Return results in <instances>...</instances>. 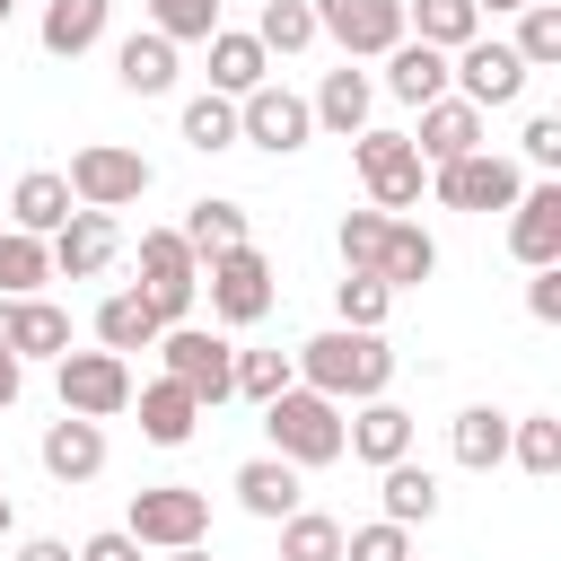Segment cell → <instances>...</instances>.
<instances>
[{"label": "cell", "instance_id": "cell-1", "mask_svg": "<svg viewBox=\"0 0 561 561\" xmlns=\"http://www.w3.org/2000/svg\"><path fill=\"white\" fill-rule=\"evenodd\" d=\"M289 368H298V386H316V394H333V403H368V394L394 386V351H386V333H359V324H333V333L298 342Z\"/></svg>", "mask_w": 561, "mask_h": 561}, {"label": "cell", "instance_id": "cell-2", "mask_svg": "<svg viewBox=\"0 0 561 561\" xmlns=\"http://www.w3.org/2000/svg\"><path fill=\"white\" fill-rule=\"evenodd\" d=\"M263 438H272V456H289L298 473H316V465H342V403L289 377V386L263 403Z\"/></svg>", "mask_w": 561, "mask_h": 561}, {"label": "cell", "instance_id": "cell-3", "mask_svg": "<svg viewBox=\"0 0 561 561\" xmlns=\"http://www.w3.org/2000/svg\"><path fill=\"white\" fill-rule=\"evenodd\" d=\"M149 351H167V377H175L202 412H219V403L237 394V342H228V333H210V324H167Z\"/></svg>", "mask_w": 561, "mask_h": 561}, {"label": "cell", "instance_id": "cell-4", "mask_svg": "<svg viewBox=\"0 0 561 561\" xmlns=\"http://www.w3.org/2000/svg\"><path fill=\"white\" fill-rule=\"evenodd\" d=\"M123 535H131L140 552L210 543V491H193V482H149V491H131V508H123Z\"/></svg>", "mask_w": 561, "mask_h": 561}, {"label": "cell", "instance_id": "cell-5", "mask_svg": "<svg viewBox=\"0 0 561 561\" xmlns=\"http://www.w3.org/2000/svg\"><path fill=\"white\" fill-rule=\"evenodd\" d=\"M70 202L79 210H131L158 175H149V158L140 149H123V140H88V149H70Z\"/></svg>", "mask_w": 561, "mask_h": 561}, {"label": "cell", "instance_id": "cell-6", "mask_svg": "<svg viewBox=\"0 0 561 561\" xmlns=\"http://www.w3.org/2000/svg\"><path fill=\"white\" fill-rule=\"evenodd\" d=\"M53 386H61V412H79V421H114V412H131V359L123 351H61L53 359Z\"/></svg>", "mask_w": 561, "mask_h": 561}, {"label": "cell", "instance_id": "cell-7", "mask_svg": "<svg viewBox=\"0 0 561 561\" xmlns=\"http://www.w3.org/2000/svg\"><path fill=\"white\" fill-rule=\"evenodd\" d=\"M351 167H359V184H368V202L377 210H412L421 202V184H430V167H421V149L403 140V131H351Z\"/></svg>", "mask_w": 561, "mask_h": 561}, {"label": "cell", "instance_id": "cell-8", "mask_svg": "<svg viewBox=\"0 0 561 561\" xmlns=\"http://www.w3.org/2000/svg\"><path fill=\"white\" fill-rule=\"evenodd\" d=\"M131 289L158 307V324H184L193 298H202V254H193L175 228H149V237H140V280H131Z\"/></svg>", "mask_w": 561, "mask_h": 561}, {"label": "cell", "instance_id": "cell-9", "mask_svg": "<svg viewBox=\"0 0 561 561\" xmlns=\"http://www.w3.org/2000/svg\"><path fill=\"white\" fill-rule=\"evenodd\" d=\"M202 289H210V316H219V324H263L272 298H280L263 245H228V254H210V263H202Z\"/></svg>", "mask_w": 561, "mask_h": 561}, {"label": "cell", "instance_id": "cell-10", "mask_svg": "<svg viewBox=\"0 0 561 561\" xmlns=\"http://www.w3.org/2000/svg\"><path fill=\"white\" fill-rule=\"evenodd\" d=\"M526 79H535V70H526L517 44H500V35H473V44L447 53V88H456L465 105H482V114H491V105H517Z\"/></svg>", "mask_w": 561, "mask_h": 561}, {"label": "cell", "instance_id": "cell-11", "mask_svg": "<svg viewBox=\"0 0 561 561\" xmlns=\"http://www.w3.org/2000/svg\"><path fill=\"white\" fill-rule=\"evenodd\" d=\"M237 140H254L263 158H289V149H307V140H316V114H307V96H298V88L263 79V88H245V96H237Z\"/></svg>", "mask_w": 561, "mask_h": 561}, {"label": "cell", "instance_id": "cell-12", "mask_svg": "<svg viewBox=\"0 0 561 561\" xmlns=\"http://www.w3.org/2000/svg\"><path fill=\"white\" fill-rule=\"evenodd\" d=\"M430 193H438L447 210H508V202L526 193V175H517V158H500V149H465V158L430 167Z\"/></svg>", "mask_w": 561, "mask_h": 561}, {"label": "cell", "instance_id": "cell-13", "mask_svg": "<svg viewBox=\"0 0 561 561\" xmlns=\"http://www.w3.org/2000/svg\"><path fill=\"white\" fill-rule=\"evenodd\" d=\"M316 35L342 44V61H386L403 44V0H307Z\"/></svg>", "mask_w": 561, "mask_h": 561}, {"label": "cell", "instance_id": "cell-14", "mask_svg": "<svg viewBox=\"0 0 561 561\" xmlns=\"http://www.w3.org/2000/svg\"><path fill=\"white\" fill-rule=\"evenodd\" d=\"M44 245H53V272H61V280H96V272L123 254V228H114V210H70Z\"/></svg>", "mask_w": 561, "mask_h": 561}, {"label": "cell", "instance_id": "cell-15", "mask_svg": "<svg viewBox=\"0 0 561 561\" xmlns=\"http://www.w3.org/2000/svg\"><path fill=\"white\" fill-rule=\"evenodd\" d=\"M421 114V131H403L412 149H421V167H447V158H465V149H491L482 140V105H465V96H430V105H412Z\"/></svg>", "mask_w": 561, "mask_h": 561}, {"label": "cell", "instance_id": "cell-16", "mask_svg": "<svg viewBox=\"0 0 561 561\" xmlns=\"http://www.w3.org/2000/svg\"><path fill=\"white\" fill-rule=\"evenodd\" d=\"M508 254H517L526 272H535V263H561V184H552V175L508 202Z\"/></svg>", "mask_w": 561, "mask_h": 561}, {"label": "cell", "instance_id": "cell-17", "mask_svg": "<svg viewBox=\"0 0 561 561\" xmlns=\"http://www.w3.org/2000/svg\"><path fill=\"white\" fill-rule=\"evenodd\" d=\"M342 456H359V465H394V456H412V412H403L394 394H368V403L342 421Z\"/></svg>", "mask_w": 561, "mask_h": 561}, {"label": "cell", "instance_id": "cell-18", "mask_svg": "<svg viewBox=\"0 0 561 561\" xmlns=\"http://www.w3.org/2000/svg\"><path fill=\"white\" fill-rule=\"evenodd\" d=\"M35 456H44V473L70 491V482H96L105 473V421H79V412H61L44 438H35Z\"/></svg>", "mask_w": 561, "mask_h": 561}, {"label": "cell", "instance_id": "cell-19", "mask_svg": "<svg viewBox=\"0 0 561 561\" xmlns=\"http://www.w3.org/2000/svg\"><path fill=\"white\" fill-rule=\"evenodd\" d=\"M368 105H377V79H368L359 61H342V70H324V88L307 96V114H316V131H333V140H351V131H368Z\"/></svg>", "mask_w": 561, "mask_h": 561}, {"label": "cell", "instance_id": "cell-20", "mask_svg": "<svg viewBox=\"0 0 561 561\" xmlns=\"http://www.w3.org/2000/svg\"><path fill=\"white\" fill-rule=\"evenodd\" d=\"M228 491H237V508H245V517H263V526H280L289 508H307V500H298V465H289V456H245Z\"/></svg>", "mask_w": 561, "mask_h": 561}, {"label": "cell", "instance_id": "cell-21", "mask_svg": "<svg viewBox=\"0 0 561 561\" xmlns=\"http://www.w3.org/2000/svg\"><path fill=\"white\" fill-rule=\"evenodd\" d=\"M131 403H140V438H149V447H184V438L202 430V403H193L175 377H149V386H131Z\"/></svg>", "mask_w": 561, "mask_h": 561}, {"label": "cell", "instance_id": "cell-22", "mask_svg": "<svg viewBox=\"0 0 561 561\" xmlns=\"http://www.w3.org/2000/svg\"><path fill=\"white\" fill-rule=\"evenodd\" d=\"M70 210H79V202H70L61 167H26V175H18V193H9V228H26V237H53Z\"/></svg>", "mask_w": 561, "mask_h": 561}, {"label": "cell", "instance_id": "cell-23", "mask_svg": "<svg viewBox=\"0 0 561 561\" xmlns=\"http://www.w3.org/2000/svg\"><path fill=\"white\" fill-rule=\"evenodd\" d=\"M70 351V316L35 289V298H9V359H61Z\"/></svg>", "mask_w": 561, "mask_h": 561}, {"label": "cell", "instance_id": "cell-24", "mask_svg": "<svg viewBox=\"0 0 561 561\" xmlns=\"http://www.w3.org/2000/svg\"><path fill=\"white\" fill-rule=\"evenodd\" d=\"M114 79H123L131 96H167V88H175V44H167L158 26L123 35V44H114Z\"/></svg>", "mask_w": 561, "mask_h": 561}, {"label": "cell", "instance_id": "cell-25", "mask_svg": "<svg viewBox=\"0 0 561 561\" xmlns=\"http://www.w3.org/2000/svg\"><path fill=\"white\" fill-rule=\"evenodd\" d=\"M272 79V53L254 44V26H219L210 35V88L219 96H245V88H263Z\"/></svg>", "mask_w": 561, "mask_h": 561}, {"label": "cell", "instance_id": "cell-26", "mask_svg": "<svg viewBox=\"0 0 561 561\" xmlns=\"http://www.w3.org/2000/svg\"><path fill=\"white\" fill-rule=\"evenodd\" d=\"M386 96H403V105L447 96V53H438V44H421V35H403V44L386 53Z\"/></svg>", "mask_w": 561, "mask_h": 561}, {"label": "cell", "instance_id": "cell-27", "mask_svg": "<svg viewBox=\"0 0 561 561\" xmlns=\"http://www.w3.org/2000/svg\"><path fill=\"white\" fill-rule=\"evenodd\" d=\"M377 500H386L394 526H430L438 517V473L412 465V456H394V465H377Z\"/></svg>", "mask_w": 561, "mask_h": 561}, {"label": "cell", "instance_id": "cell-28", "mask_svg": "<svg viewBox=\"0 0 561 561\" xmlns=\"http://www.w3.org/2000/svg\"><path fill=\"white\" fill-rule=\"evenodd\" d=\"M105 18H114V0H44V26H35V35H44L53 61H79V53L105 35Z\"/></svg>", "mask_w": 561, "mask_h": 561}, {"label": "cell", "instance_id": "cell-29", "mask_svg": "<svg viewBox=\"0 0 561 561\" xmlns=\"http://www.w3.org/2000/svg\"><path fill=\"white\" fill-rule=\"evenodd\" d=\"M438 272V245H430V228H412V219H386V245H377V280L386 289H421Z\"/></svg>", "mask_w": 561, "mask_h": 561}, {"label": "cell", "instance_id": "cell-30", "mask_svg": "<svg viewBox=\"0 0 561 561\" xmlns=\"http://www.w3.org/2000/svg\"><path fill=\"white\" fill-rule=\"evenodd\" d=\"M158 333H167V324H158V307H149L140 289H114V298L96 307V342H105V351H123V359H131V351H149Z\"/></svg>", "mask_w": 561, "mask_h": 561}, {"label": "cell", "instance_id": "cell-31", "mask_svg": "<svg viewBox=\"0 0 561 561\" xmlns=\"http://www.w3.org/2000/svg\"><path fill=\"white\" fill-rule=\"evenodd\" d=\"M403 35H421V44L456 53V44H473V35H482V9H473V0H403Z\"/></svg>", "mask_w": 561, "mask_h": 561}, {"label": "cell", "instance_id": "cell-32", "mask_svg": "<svg viewBox=\"0 0 561 561\" xmlns=\"http://www.w3.org/2000/svg\"><path fill=\"white\" fill-rule=\"evenodd\" d=\"M175 237H184V245H193V254L210 263V254L245 245V202H219V193H202V202L184 210V228H175Z\"/></svg>", "mask_w": 561, "mask_h": 561}, {"label": "cell", "instance_id": "cell-33", "mask_svg": "<svg viewBox=\"0 0 561 561\" xmlns=\"http://www.w3.org/2000/svg\"><path fill=\"white\" fill-rule=\"evenodd\" d=\"M447 447H456V465H465V473H491V465L508 456V412H491V403H473V412H456V430H447Z\"/></svg>", "mask_w": 561, "mask_h": 561}, {"label": "cell", "instance_id": "cell-34", "mask_svg": "<svg viewBox=\"0 0 561 561\" xmlns=\"http://www.w3.org/2000/svg\"><path fill=\"white\" fill-rule=\"evenodd\" d=\"M53 280V245L26 228H0V298H35Z\"/></svg>", "mask_w": 561, "mask_h": 561}, {"label": "cell", "instance_id": "cell-35", "mask_svg": "<svg viewBox=\"0 0 561 561\" xmlns=\"http://www.w3.org/2000/svg\"><path fill=\"white\" fill-rule=\"evenodd\" d=\"M333 316H342V324H359V333H386L394 289H386L377 272H342V280H333Z\"/></svg>", "mask_w": 561, "mask_h": 561}, {"label": "cell", "instance_id": "cell-36", "mask_svg": "<svg viewBox=\"0 0 561 561\" xmlns=\"http://www.w3.org/2000/svg\"><path fill=\"white\" fill-rule=\"evenodd\" d=\"M508 456H517L535 482H552V473H561V412H526V421H508Z\"/></svg>", "mask_w": 561, "mask_h": 561}, {"label": "cell", "instance_id": "cell-37", "mask_svg": "<svg viewBox=\"0 0 561 561\" xmlns=\"http://www.w3.org/2000/svg\"><path fill=\"white\" fill-rule=\"evenodd\" d=\"M280 561H342V517L289 508V517H280Z\"/></svg>", "mask_w": 561, "mask_h": 561}, {"label": "cell", "instance_id": "cell-38", "mask_svg": "<svg viewBox=\"0 0 561 561\" xmlns=\"http://www.w3.org/2000/svg\"><path fill=\"white\" fill-rule=\"evenodd\" d=\"M508 44H517V61H526V70H552V61H561V0H526Z\"/></svg>", "mask_w": 561, "mask_h": 561}, {"label": "cell", "instance_id": "cell-39", "mask_svg": "<svg viewBox=\"0 0 561 561\" xmlns=\"http://www.w3.org/2000/svg\"><path fill=\"white\" fill-rule=\"evenodd\" d=\"M254 44H263V53H280V61H289V53H307V44H316V9H307V0H263Z\"/></svg>", "mask_w": 561, "mask_h": 561}, {"label": "cell", "instance_id": "cell-40", "mask_svg": "<svg viewBox=\"0 0 561 561\" xmlns=\"http://www.w3.org/2000/svg\"><path fill=\"white\" fill-rule=\"evenodd\" d=\"M184 149H202V158H210V149H237V96H219V88L193 96V105H184Z\"/></svg>", "mask_w": 561, "mask_h": 561}, {"label": "cell", "instance_id": "cell-41", "mask_svg": "<svg viewBox=\"0 0 561 561\" xmlns=\"http://www.w3.org/2000/svg\"><path fill=\"white\" fill-rule=\"evenodd\" d=\"M149 26L167 44H210L219 35V0H149Z\"/></svg>", "mask_w": 561, "mask_h": 561}, {"label": "cell", "instance_id": "cell-42", "mask_svg": "<svg viewBox=\"0 0 561 561\" xmlns=\"http://www.w3.org/2000/svg\"><path fill=\"white\" fill-rule=\"evenodd\" d=\"M386 219L394 210H342V272H377V245H386Z\"/></svg>", "mask_w": 561, "mask_h": 561}, {"label": "cell", "instance_id": "cell-43", "mask_svg": "<svg viewBox=\"0 0 561 561\" xmlns=\"http://www.w3.org/2000/svg\"><path fill=\"white\" fill-rule=\"evenodd\" d=\"M342 561H412V526H394V517L342 526Z\"/></svg>", "mask_w": 561, "mask_h": 561}, {"label": "cell", "instance_id": "cell-44", "mask_svg": "<svg viewBox=\"0 0 561 561\" xmlns=\"http://www.w3.org/2000/svg\"><path fill=\"white\" fill-rule=\"evenodd\" d=\"M289 377H298L289 351H237V394H245V403H272Z\"/></svg>", "mask_w": 561, "mask_h": 561}, {"label": "cell", "instance_id": "cell-45", "mask_svg": "<svg viewBox=\"0 0 561 561\" xmlns=\"http://www.w3.org/2000/svg\"><path fill=\"white\" fill-rule=\"evenodd\" d=\"M526 316H535V324H561V263H535V280H526Z\"/></svg>", "mask_w": 561, "mask_h": 561}, {"label": "cell", "instance_id": "cell-46", "mask_svg": "<svg viewBox=\"0 0 561 561\" xmlns=\"http://www.w3.org/2000/svg\"><path fill=\"white\" fill-rule=\"evenodd\" d=\"M526 158H535L543 175L561 167V114H526Z\"/></svg>", "mask_w": 561, "mask_h": 561}, {"label": "cell", "instance_id": "cell-47", "mask_svg": "<svg viewBox=\"0 0 561 561\" xmlns=\"http://www.w3.org/2000/svg\"><path fill=\"white\" fill-rule=\"evenodd\" d=\"M79 561H140V543L123 535V526H105V535H88V543H70Z\"/></svg>", "mask_w": 561, "mask_h": 561}, {"label": "cell", "instance_id": "cell-48", "mask_svg": "<svg viewBox=\"0 0 561 561\" xmlns=\"http://www.w3.org/2000/svg\"><path fill=\"white\" fill-rule=\"evenodd\" d=\"M18 561H79V552H70L61 535H26V543H18Z\"/></svg>", "mask_w": 561, "mask_h": 561}, {"label": "cell", "instance_id": "cell-49", "mask_svg": "<svg viewBox=\"0 0 561 561\" xmlns=\"http://www.w3.org/2000/svg\"><path fill=\"white\" fill-rule=\"evenodd\" d=\"M18 368H26V359H9V351H0V412L18 403Z\"/></svg>", "mask_w": 561, "mask_h": 561}, {"label": "cell", "instance_id": "cell-50", "mask_svg": "<svg viewBox=\"0 0 561 561\" xmlns=\"http://www.w3.org/2000/svg\"><path fill=\"white\" fill-rule=\"evenodd\" d=\"M473 9H482V18H517L526 0H473Z\"/></svg>", "mask_w": 561, "mask_h": 561}, {"label": "cell", "instance_id": "cell-51", "mask_svg": "<svg viewBox=\"0 0 561 561\" xmlns=\"http://www.w3.org/2000/svg\"><path fill=\"white\" fill-rule=\"evenodd\" d=\"M167 561H219V552H210V543H175Z\"/></svg>", "mask_w": 561, "mask_h": 561}, {"label": "cell", "instance_id": "cell-52", "mask_svg": "<svg viewBox=\"0 0 561 561\" xmlns=\"http://www.w3.org/2000/svg\"><path fill=\"white\" fill-rule=\"evenodd\" d=\"M9 535H18V508H9V491H0V543H9Z\"/></svg>", "mask_w": 561, "mask_h": 561}, {"label": "cell", "instance_id": "cell-53", "mask_svg": "<svg viewBox=\"0 0 561 561\" xmlns=\"http://www.w3.org/2000/svg\"><path fill=\"white\" fill-rule=\"evenodd\" d=\"M0 351H9V298H0Z\"/></svg>", "mask_w": 561, "mask_h": 561}, {"label": "cell", "instance_id": "cell-54", "mask_svg": "<svg viewBox=\"0 0 561 561\" xmlns=\"http://www.w3.org/2000/svg\"><path fill=\"white\" fill-rule=\"evenodd\" d=\"M9 9H18V0H0V26H9Z\"/></svg>", "mask_w": 561, "mask_h": 561}]
</instances>
